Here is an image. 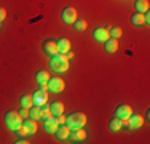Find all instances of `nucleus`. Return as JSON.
Returning <instances> with one entry per match:
<instances>
[{"mask_svg": "<svg viewBox=\"0 0 150 144\" xmlns=\"http://www.w3.org/2000/svg\"><path fill=\"white\" fill-rule=\"evenodd\" d=\"M74 27H75V31H78V32H83V31H86L88 24H86V21H85V19H75V23H74Z\"/></svg>", "mask_w": 150, "mask_h": 144, "instance_id": "5701e85b", "label": "nucleus"}, {"mask_svg": "<svg viewBox=\"0 0 150 144\" xmlns=\"http://www.w3.org/2000/svg\"><path fill=\"white\" fill-rule=\"evenodd\" d=\"M54 117H56V122H58V123H59V125H62V123H66V118H67V117H64V115H62V114H59V115H54Z\"/></svg>", "mask_w": 150, "mask_h": 144, "instance_id": "c85d7f7f", "label": "nucleus"}, {"mask_svg": "<svg viewBox=\"0 0 150 144\" xmlns=\"http://www.w3.org/2000/svg\"><path fill=\"white\" fill-rule=\"evenodd\" d=\"M109 128L112 130V131H118V130H121L123 127H121V118H118L115 115V117L110 120V123H109Z\"/></svg>", "mask_w": 150, "mask_h": 144, "instance_id": "4be33fe9", "label": "nucleus"}, {"mask_svg": "<svg viewBox=\"0 0 150 144\" xmlns=\"http://www.w3.org/2000/svg\"><path fill=\"white\" fill-rule=\"evenodd\" d=\"M54 135H56V138H58V139L64 141V139L69 138V135H70V128L67 127L66 123H62V125H59V127H58V130L54 131Z\"/></svg>", "mask_w": 150, "mask_h": 144, "instance_id": "f8f14e48", "label": "nucleus"}, {"mask_svg": "<svg viewBox=\"0 0 150 144\" xmlns=\"http://www.w3.org/2000/svg\"><path fill=\"white\" fill-rule=\"evenodd\" d=\"M109 34L112 38H120L121 34H123V31H121V27H118V26H113L112 29H109Z\"/></svg>", "mask_w": 150, "mask_h": 144, "instance_id": "a878e982", "label": "nucleus"}, {"mask_svg": "<svg viewBox=\"0 0 150 144\" xmlns=\"http://www.w3.org/2000/svg\"><path fill=\"white\" fill-rule=\"evenodd\" d=\"M131 114H133V109H131V106H128V104H120L115 110V115L118 118H128Z\"/></svg>", "mask_w": 150, "mask_h": 144, "instance_id": "1a4fd4ad", "label": "nucleus"}, {"mask_svg": "<svg viewBox=\"0 0 150 144\" xmlns=\"http://www.w3.org/2000/svg\"><path fill=\"white\" fill-rule=\"evenodd\" d=\"M66 88V83L61 77H50L48 80V90H51L53 93H59Z\"/></svg>", "mask_w": 150, "mask_h": 144, "instance_id": "20e7f679", "label": "nucleus"}, {"mask_svg": "<svg viewBox=\"0 0 150 144\" xmlns=\"http://www.w3.org/2000/svg\"><path fill=\"white\" fill-rule=\"evenodd\" d=\"M69 138L72 139V141L75 143H80V141H83L85 138H86V131H85L83 128H75V130H70V135H69Z\"/></svg>", "mask_w": 150, "mask_h": 144, "instance_id": "9b49d317", "label": "nucleus"}, {"mask_svg": "<svg viewBox=\"0 0 150 144\" xmlns=\"http://www.w3.org/2000/svg\"><path fill=\"white\" fill-rule=\"evenodd\" d=\"M131 23H133L136 27H139V26H144V24H145L144 13H134L133 16H131Z\"/></svg>", "mask_w": 150, "mask_h": 144, "instance_id": "aec40b11", "label": "nucleus"}, {"mask_svg": "<svg viewBox=\"0 0 150 144\" xmlns=\"http://www.w3.org/2000/svg\"><path fill=\"white\" fill-rule=\"evenodd\" d=\"M51 114V109H50V104H43V106H40V118H48Z\"/></svg>", "mask_w": 150, "mask_h": 144, "instance_id": "b1692460", "label": "nucleus"}, {"mask_svg": "<svg viewBox=\"0 0 150 144\" xmlns=\"http://www.w3.org/2000/svg\"><path fill=\"white\" fill-rule=\"evenodd\" d=\"M144 125V117L141 114H131L128 117V128L134 130V128H141Z\"/></svg>", "mask_w": 150, "mask_h": 144, "instance_id": "423d86ee", "label": "nucleus"}, {"mask_svg": "<svg viewBox=\"0 0 150 144\" xmlns=\"http://www.w3.org/2000/svg\"><path fill=\"white\" fill-rule=\"evenodd\" d=\"M50 77H51V75H50L48 71H38L37 74H35V78H37L38 83H48Z\"/></svg>", "mask_w": 150, "mask_h": 144, "instance_id": "a211bd4d", "label": "nucleus"}, {"mask_svg": "<svg viewBox=\"0 0 150 144\" xmlns=\"http://www.w3.org/2000/svg\"><path fill=\"white\" fill-rule=\"evenodd\" d=\"M0 27H2V21H0Z\"/></svg>", "mask_w": 150, "mask_h": 144, "instance_id": "2f4dec72", "label": "nucleus"}, {"mask_svg": "<svg viewBox=\"0 0 150 144\" xmlns=\"http://www.w3.org/2000/svg\"><path fill=\"white\" fill-rule=\"evenodd\" d=\"M5 122H6V125H8L10 130L16 131V130L23 125V117L19 115V112L10 110V112H6V115H5Z\"/></svg>", "mask_w": 150, "mask_h": 144, "instance_id": "7ed1b4c3", "label": "nucleus"}, {"mask_svg": "<svg viewBox=\"0 0 150 144\" xmlns=\"http://www.w3.org/2000/svg\"><path fill=\"white\" fill-rule=\"evenodd\" d=\"M16 133H18V135H19V136H27V135H29V133H27V130H26V127H24V125H21V127H19V128L16 130Z\"/></svg>", "mask_w": 150, "mask_h": 144, "instance_id": "bb28decb", "label": "nucleus"}, {"mask_svg": "<svg viewBox=\"0 0 150 144\" xmlns=\"http://www.w3.org/2000/svg\"><path fill=\"white\" fill-rule=\"evenodd\" d=\"M62 21L64 23H67V24H74L75 23V19H77V10L72 8V6H67V8H64L62 10Z\"/></svg>", "mask_w": 150, "mask_h": 144, "instance_id": "39448f33", "label": "nucleus"}, {"mask_svg": "<svg viewBox=\"0 0 150 144\" xmlns=\"http://www.w3.org/2000/svg\"><path fill=\"white\" fill-rule=\"evenodd\" d=\"M50 109H51V114H53V115L64 114V104L59 103V101H54V103L50 104Z\"/></svg>", "mask_w": 150, "mask_h": 144, "instance_id": "dca6fc26", "label": "nucleus"}, {"mask_svg": "<svg viewBox=\"0 0 150 144\" xmlns=\"http://www.w3.org/2000/svg\"><path fill=\"white\" fill-rule=\"evenodd\" d=\"M29 117L34 120H38L40 118V106H32L29 109Z\"/></svg>", "mask_w": 150, "mask_h": 144, "instance_id": "393cba45", "label": "nucleus"}, {"mask_svg": "<svg viewBox=\"0 0 150 144\" xmlns=\"http://www.w3.org/2000/svg\"><path fill=\"white\" fill-rule=\"evenodd\" d=\"M19 115H21L23 118H27V117H29V109H27V107H21Z\"/></svg>", "mask_w": 150, "mask_h": 144, "instance_id": "cd10ccee", "label": "nucleus"}, {"mask_svg": "<svg viewBox=\"0 0 150 144\" xmlns=\"http://www.w3.org/2000/svg\"><path fill=\"white\" fill-rule=\"evenodd\" d=\"M6 18V10L3 6H0V21H3Z\"/></svg>", "mask_w": 150, "mask_h": 144, "instance_id": "c756f323", "label": "nucleus"}, {"mask_svg": "<svg viewBox=\"0 0 150 144\" xmlns=\"http://www.w3.org/2000/svg\"><path fill=\"white\" fill-rule=\"evenodd\" d=\"M43 51H45L50 58H51V56L58 55L59 50H58V45H56V42H53V40H46V42L43 43Z\"/></svg>", "mask_w": 150, "mask_h": 144, "instance_id": "9d476101", "label": "nucleus"}, {"mask_svg": "<svg viewBox=\"0 0 150 144\" xmlns=\"http://www.w3.org/2000/svg\"><path fill=\"white\" fill-rule=\"evenodd\" d=\"M58 127H59V123L56 122L54 115H50L48 118H45V130L48 133H54L56 130H58Z\"/></svg>", "mask_w": 150, "mask_h": 144, "instance_id": "ddd939ff", "label": "nucleus"}, {"mask_svg": "<svg viewBox=\"0 0 150 144\" xmlns=\"http://www.w3.org/2000/svg\"><path fill=\"white\" fill-rule=\"evenodd\" d=\"M32 98H34V106H43V104L48 103V93L43 91V90H37L32 95Z\"/></svg>", "mask_w": 150, "mask_h": 144, "instance_id": "0eeeda50", "label": "nucleus"}, {"mask_svg": "<svg viewBox=\"0 0 150 144\" xmlns=\"http://www.w3.org/2000/svg\"><path fill=\"white\" fill-rule=\"evenodd\" d=\"M105 51L107 53H115L118 50V38H112L110 37L109 40H105Z\"/></svg>", "mask_w": 150, "mask_h": 144, "instance_id": "2eb2a0df", "label": "nucleus"}, {"mask_svg": "<svg viewBox=\"0 0 150 144\" xmlns=\"http://www.w3.org/2000/svg\"><path fill=\"white\" fill-rule=\"evenodd\" d=\"M93 35H94V38L98 42H105V40H109V38H110V34H109V29H107V27H98V29H94Z\"/></svg>", "mask_w": 150, "mask_h": 144, "instance_id": "6e6552de", "label": "nucleus"}, {"mask_svg": "<svg viewBox=\"0 0 150 144\" xmlns=\"http://www.w3.org/2000/svg\"><path fill=\"white\" fill-rule=\"evenodd\" d=\"M21 103V107H27V109H30L32 106H34V98H32V95H23L19 99Z\"/></svg>", "mask_w": 150, "mask_h": 144, "instance_id": "6ab92c4d", "label": "nucleus"}, {"mask_svg": "<svg viewBox=\"0 0 150 144\" xmlns=\"http://www.w3.org/2000/svg\"><path fill=\"white\" fill-rule=\"evenodd\" d=\"M64 55H66L67 58H69V59H70V58H74V53L70 51V50H69V51H67V53H64Z\"/></svg>", "mask_w": 150, "mask_h": 144, "instance_id": "7c9ffc66", "label": "nucleus"}, {"mask_svg": "<svg viewBox=\"0 0 150 144\" xmlns=\"http://www.w3.org/2000/svg\"><path fill=\"white\" fill-rule=\"evenodd\" d=\"M23 125L26 127V130H27V133L29 135H34V133H37V120H34V118H30V117H27L26 120L23 122Z\"/></svg>", "mask_w": 150, "mask_h": 144, "instance_id": "4468645a", "label": "nucleus"}, {"mask_svg": "<svg viewBox=\"0 0 150 144\" xmlns=\"http://www.w3.org/2000/svg\"><path fill=\"white\" fill-rule=\"evenodd\" d=\"M85 123H86V115H85L83 112H74V114L67 115V118H66V125L70 130L83 128Z\"/></svg>", "mask_w": 150, "mask_h": 144, "instance_id": "f03ea898", "label": "nucleus"}, {"mask_svg": "<svg viewBox=\"0 0 150 144\" xmlns=\"http://www.w3.org/2000/svg\"><path fill=\"white\" fill-rule=\"evenodd\" d=\"M56 45H58L59 53H67L70 50V42L67 40V38H59V40L56 42Z\"/></svg>", "mask_w": 150, "mask_h": 144, "instance_id": "f3484780", "label": "nucleus"}, {"mask_svg": "<svg viewBox=\"0 0 150 144\" xmlns=\"http://www.w3.org/2000/svg\"><path fill=\"white\" fill-rule=\"evenodd\" d=\"M50 66L56 72H66L69 69V58L64 55V53H58V55L50 58Z\"/></svg>", "mask_w": 150, "mask_h": 144, "instance_id": "f257e3e1", "label": "nucleus"}, {"mask_svg": "<svg viewBox=\"0 0 150 144\" xmlns=\"http://www.w3.org/2000/svg\"><path fill=\"white\" fill-rule=\"evenodd\" d=\"M134 6L137 10V13H145L149 11V0H136Z\"/></svg>", "mask_w": 150, "mask_h": 144, "instance_id": "412c9836", "label": "nucleus"}]
</instances>
